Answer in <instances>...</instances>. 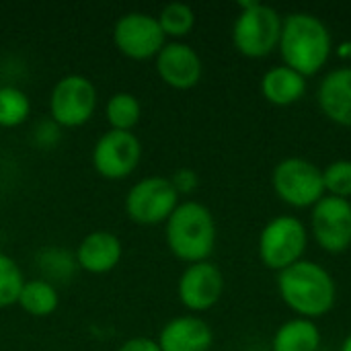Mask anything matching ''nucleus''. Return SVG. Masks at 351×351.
<instances>
[{
	"label": "nucleus",
	"mask_w": 351,
	"mask_h": 351,
	"mask_svg": "<svg viewBox=\"0 0 351 351\" xmlns=\"http://www.w3.org/2000/svg\"><path fill=\"white\" fill-rule=\"evenodd\" d=\"M181 204V195L175 191L169 177L148 175L136 181L125 193V214L132 222L142 226L165 224L175 208Z\"/></svg>",
	"instance_id": "nucleus-8"
},
{
	"label": "nucleus",
	"mask_w": 351,
	"mask_h": 351,
	"mask_svg": "<svg viewBox=\"0 0 351 351\" xmlns=\"http://www.w3.org/2000/svg\"><path fill=\"white\" fill-rule=\"evenodd\" d=\"M224 294V274L212 261L191 263L183 269L177 282L179 302L189 313H206L214 308Z\"/></svg>",
	"instance_id": "nucleus-12"
},
{
	"label": "nucleus",
	"mask_w": 351,
	"mask_h": 351,
	"mask_svg": "<svg viewBox=\"0 0 351 351\" xmlns=\"http://www.w3.org/2000/svg\"><path fill=\"white\" fill-rule=\"evenodd\" d=\"M21 311L33 319H45L53 315L60 306V294L53 284L47 280L35 278V280H25V286L21 290L19 302Z\"/></svg>",
	"instance_id": "nucleus-19"
},
{
	"label": "nucleus",
	"mask_w": 351,
	"mask_h": 351,
	"mask_svg": "<svg viewBox=\"0 0 351 351\" xmlns=\"http://www.w3.org/2000/svg\"><path fill=\"white\" fill-rule=\"evenodd\" d=\"M323 335L317 321L292 317L276 329L271 351H319Z\"/></svg>",
	"instance_id": "nucleus-18"
},
{
	"label": "nucleus",
	"mask_w": 351,
	"mask_h": 351,
	"mask_svg": "<svg viewBox=\"0 0 351 351\" xmlns=\"http://www.w3.org/2000/svg\"><path fill=\"white\" fill-rule=\"evenodd\" d=\"M169 179H171V183H173V187H175V191L179 195H191L199 187V175L193 169H189V167L177 169Z\"/></svg>",
	"instance_id": "nucleus-27"
},
{
	"label": "nucleus",
	"mask_w": 351,
	"mask_h": 351,
	"mask_svg": "<svg viewBox=\"0 0 351 351\" xmlns=\"http://www.w3.org/2000/svg\"><path fill=\"white\" fill-rule=\"evenodd\" d=\"M165 241L173 257L187 265L210 261L218 241L212 210L197 199L181 202L165 222Z\"/></svg>",
	"instance_id": "nucleus-3"
},
{
	"label": "nucleus",
	"mask_w": 351,
	"mask_h": 351,
	"mask_svg": "<svg viewBox=\"0 0 351 351\" xmlns=\"http://www.w3.org/2000/svg\"><path fill=\"white\" fill-rule=\"evenodd\" d=\"M158 25L167 39L171 41H183L195 27V10L185 2H169L160 8L156 14Z\"/></svg>",
	"instance_id": "nucleus-21"
},
{
	"label": "nucleus",
	"mask_w": 351,
	"mask_h": 351,
	"mask_svg": "<svg viewBox=\"0 0 351 351\" xmlns=\"http://www.w3.org/2000/svg\"><path fill=\"white\" fill-rule=\"evenodd\" d=\"M156 343L160 351H212L214 331L197 315H181L162 325Z\"/></svg>",
	"instance_id": "nucleus-15"
},
{
	"label": "nucleus",
	"mask_w": 351,
	"mask_h": 351,
	"mask_svg": "<svg viewBox=\"0 0 351 351\" xmlns=\"http://www.w3.org/2000/svg\"><path fill=\"white\" fill-rule=\"evenodd\" d=\"M117 351H160L156 339H150V337H132V339H125Z\"/></svg>",
	"instance_id": "nucleus-28"
},
{
	"label": "nucleus",
	"mask_w": 351,
	"mask_h": 351,
	"mask_svg": "<svg viewBox=\"0 0 351 351\" xmlns=\"http://www.w3.org/2000/svg\"><path fill=\"white\" fill-rule=\"evenodd\" d=\"M333 53L341 60V62H351V39H343L333 47Z\"/></svg>",
	"instance_id": "nucleus-29"
},
{
	"label": "nucleus",
	"mask_w": 351,
	"mask_h": 351,
	"mask_svg": "<svg viewBox=\"0 0 351 351\" xmlns=\"http://www.w3.org/2000/svg\"><path fill=\"white\" fill-rule=\"evenodd\" d=\"M323 185H325V195L351 202V158L331 160L323 169Z\"/></svg>",
	"instance_id": "nucleus-25"
},
{
	"label": "nucleus",
	"mask_w": 351,
	"mask_h": 351,
	"mask_svg": "<svg viewBox=\"0 0 351 351\" xmlns=\"http://www.w3.org/2000/svg\"><path fill=\"white\" fill-rule=\"evenodd\" d=\"M167 37L158 25L156 14L142 10H130L121 14L113 25V43L130 60L144 62L154 60L167 45Z\"/></svg>",
	"instance_id": "nucleus-9"
},
{
	"label": "nucleus",
	"mask_w": 351,
	"mask_h": 351,
	"mask_svg": "<svg viewBox=\"0 0 351 351\" xmlns=\"http://www.w3.org/2000/svg\"><path fill=\"white\" fill-rule=\"evenodd\" d=\"M321 113L335 125L351 128V66L329 70L317 88Z\"/></svg>",
	"instance_id": "nucleus-16"
},
{
	"label": "nucleus",
	"mask_w": 351,
	"mask_h": 351,
	"mask_svg": "<svg viewBox=\"0 0 351 351\" xmlns=\"http://www.w3.org/2000/svg\"><path fill=\"white\" fill-rule=\"evenodd\" d=\"M74 257L78 269L93 276H103L119 265L123 257V245L121 239L111 230H93L78 243Z\"/></svg>",
	"instance_id": "nucleus-14"
},
{
	"label": "nucleus",
	"mask_w": 351,
	"mask_h": 351,
	"mask_svg": "<svg viewBox=\"0 0 351 351\" xmlns=\"http://www.w3.org/2000/svg\"><path fill=\"white\" fill-rule=\"evenodd\" d=\"M271 189L282 204L313 210L325 197L323 169L302 156L282 158L271 171Z\"/></svg>",
	"instance_id": "nucleus-6"
},
{
	"label": "nucleus",
	"mask_w": 351,
	"mask_h": 351,
	"mask_svg": "<svg viewBox=\"0 0 351 351\" xmlns=\"http://www.w3.org/2000/svg\"><path fill=\"white\" fill-rule=\"evenodd\" d=\"M315 243L329 255H341L351 249V202L325 195L311 210V228Z\"/></svg>",
	"instance_id": "nucleus-11"
},
{
	"label": "nucleus",
	"mask_w": 351,
	"mask_h": 351,
	"mask_svg": "<svg viewBox=\"0 0 351 351\" xmlns=\"http://www.w3.org/2000/svg\"><path fill=\"white\" fill-rule=\"evenodd\" d=\"M142 117V105L140 99L132 93H115L105 103V119L109 123V130L117 132H134V128L140 123Z\"/></svg>",
	"instance_id": "nucleus-20"
},
{
	"label": "nucleus",
	"mask_w": 351,
	"mask_h": 351,
	"mask_svg": "<svg viewBox=\"0 0 351 351\" xmlns=\"http://www.w3.org/2000/svg\"><path fill=\"white\" fill-rule=\"evenodd\" d=\"M308 226L292 214H280L263 224L257 237V257L269 271H284L302 261L308 249Z\"/></svg>",
	"instance_id": "nucleus-5"
},
{
	"label": "nucleus",
	"mask_w": 351,
	"mask_h": 351,
	"mask_svg": "<svg viewBox=\"0 0 351 351\" xmlns=\"http://www.w3.org/2000/svg\"><path fill=\"white\" fill-rule=\"evenodd\" d=\"M31 117L29 95L14 84H0V128H19Z\"/></svg>",
	"instance_id": "nucleus-23"
},
{
	"label": "nucleus",
	"mask_w": 351,
	"mask_h": 351,
	"mask_svg": "<svg viewBox=\"0 0 351 351\" xmlns=\"http://www.w3.org/2000/svg\"><path fill=\"white\" fill-rule=\"evenodd\" d=\"M158 78L175 90H191L204 76V62L197 49L185 41H167L154 58Z\"/></svg>",
	"instance_id": "nucleus-13"
},
{
	"label": "nucleus",
	"mask_w": 351,
	"mask_h": 351,
	"mask_svg": "<svg viewBox=\"0 0 351 351\" xmlns=\"http://www.w3.org/2000/svg\"><path fill=\"white\" fill-rule=\"evenodd\" d=\"M333 35L321 16L296 10L284 16L278 51L282 64L304 78L317 76L333 56Z\"/></svg>",
	"instance_id": "nucleus-1"
},
{
	"label": "nucleus",
	"mask_w": 351,
	"mask_h": 351,
	"mask_svg": "<svg viewBox=\"0 0 351 351\" xmlns=\"http://www.w3.org/2000/svg\"><path fill=\"white\" fill-rule=\"evenodd\" d=\"M284 16L257 0L241 2L239 14L232 23V45L249 60H263L278 49Z\"/></svg>",
	"instance_id": "nucleus-4"
},
{
	"label": "nucleus",
	"mask_w": 351,
	"mask_h": 351,
	"mask_svg": "<svg viewBox=\"0 0 351 351\" xmlns=\"http://www.w3.org/2000/svg\"><path fill=\"white\" fill-rule=\"evenodd\" d=\"M37 267L41 271V280H47L53 286L58 282H68L78 269L74 253L62 247H45L43 251H39Z\"/></svg>",
	"instance_id": "nucleus-22"
},
{
	"label": "nucleus",
	"mask_w": 351,
	"mask_h": 351,
	"mask_svg": "<svg viewBox=\"0 0 351 351\" xmlns=\"http://www.w3.org/2000/svg\"><path fill=\"white\" fill-rule=\"evenodd\" d=\"M99 93L95 82L84 74H66L58 78L49 90V117L62 128H80L88 123L97 111Z\"/></svg>",
	"instance_id": "nucleus-7"
},
{
	"label": "nucleus",
	"mask_w": 351,
	"mask_h": 351,
	"mask_svg": "<svg viewBox=\"0 0 351 351\" xmlns=\"http://www.w3.org/2000/svg\"><path fill=\"white\" fill-rule=\"evenodd\" d=\"M31 138H33V142L41 150H51L60 142V138H62V128L51 117H45V119H39L35 123Z\"/></svg>",
	"instance_id": "nucleus-26"
},
{
	"label": "nucleus",
	"mask_w": 351,
	"mask_h": 351,
	"mask_svg": "<svg viewBox=\"0 0 351 351\" xmlns=\"http://www.w3.org/2000/svg\"><path fill=\"white\" fill-rule=\"evenodd\" d=\"M142 160V142L134 132L107 130L93 146V169L107 181L130 177Z\"/></svg>",
	"instance_id": "nucleus-10"
},
{
	"label": "nucleus",
	"mask_w": 351,
	"mask_h": 351,
	"mask_svg": "<svg viewBox=\"0 0 351 351\" xmlns=\"http://www.w3.org/2000/svg\"><path fill=\"white\" fill-rule=\"evenodd\" d=\"M23 286L25 276L19 263L10 255L0 253V308L14 306L19 302Z\"/></svg>",
	"instance_id": "nucleus-24"
},
{
	"label": "nucleus",
	"mask_w": 351,
	"mask_h": 351,
	"mask_svg": "<svg viewBox=\"0 0 351 351\" xmlns=\"http://www.w3.org/2000/svg\"><path fill=\"white\" fill-rule=\"evenodd\" d=\"M282 302L302 319H323L337 304V284L327 267L302 259L278 274L276 280Z\"/></svg>",
	"instance_id": "nucleus-2"
},
{
	"label": "nucleus",
	"mask_w": 351,
	"mask_h": 351,
	"mask_svg": "<svg viewBox=\"0 0 351 351\" xmlns=\"http://www.w3.org/2000/svg\"><path fill=\"white\" fill-rule=\"evenodd\" d=\"M339 351H351V333H348V335H346V339L341 341Z\"/></svg>",
	"instance_id": "nucleus-30"
},
{
	"label": "nucleus",
	"mask_w": 351,
	"mask_h": 351,
	"mask_svg": "<svg viewBox=\"0 0 351 351\" xmlns=\"http://www.w3.org/2000/svg\"><path fill=\"white\" fill-rule=\"evenodd\" d=\"M306 80L300 72L278 64L263 72L259 80L261 97L274 107H292L306 95Z\"/></svg>",
	"instance_id": "nucleus-17"
}]
</instances>
